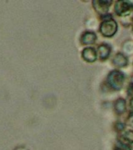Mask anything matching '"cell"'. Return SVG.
<instances>
[{
	"instance_id": "cell-1",
	"label": "cell",
	"mask_w": 133,
	"mask_h": 150,
	"mask_svg": "<svg viewBox=\"0 0 133 150\" xmlns=\"http://www.w3.org/2000/svg\"><path fill=\"white\" fill-rule=\"evenodd\" d=\"M107 81L110 88L115 91H120L122 89L125 83V75L121 70H114L108 74Z\"/></svg>"
},
{
	"instance_id": "cell-13",
	"label": "cell",
	"mask_w": 133,
	"mask_h": 150,
	"mask_svg": "<svg viewBox=\"0 0 133 150\" xmlns=\"http://www.w3.org/2000/svg\"><path fill=\"white\" fill-rule=\"evenodd\" d=\"M114 150H132V149H131L130 146L124 145L118 142L114 145Z\"/></svg>"
},
{
	"instance_id": "cell-3",
	"label": "cell",
	"mask_w": 133,
	"mask_h": 150,
	"mask_svg": "<svg viewBox=\"0 0 133 150\" xmlns=\"http://www.w3.org/2000/svg\"><path fill=\"white\" fill-rule=\"evenodd\" d=\"M114 13L121 17L128 16L133 11V2L131 1H117L114 2Z\"/></svg>"
},
{
	"instance_id": "cell-8",
	"label": "cell",
	"mask_w": 133,
	"mask_h": 150,
	"mask_svg": "<svg viewBox=\"0 0 133 150\" xmlns=\"http://www.w3.org/2000/svg\"><path fill=\"white\" fill-rule=\"evenodd\" d=\"M112 63L117 68L125 67L128 64V57L122 52H118L112 59Z\"/></svg>"
},
{
	"instance_id": "cell-9",
	"label": "cell",
	"mask_w": 133,
	"mask_h": 150,
	"mask_svg": "<svg viewBox=\"0 0 133 150\" xmlns=\"http://www.w3.org/2000/svg\"><path fill=\"white\" fill-rule=\"evenodd\" d=\"M97 52L98 55H99V58L100 60H106L108 57H109L111 49L108 44L106 43H102L97 47Z\"/></svg>"
},
{
	"instance_id": "cell-12",
	"label": "cell",
	"mask_w": 133,
	"mask_h": 150,
	"mask_svg": "<svg viewBox=\"0 0 133 150\" xmlns=\"http://www.w3.org/2000/svg\"><path fill=\"white\" fill-rule=\"evenodd\" d=\"M125 125L121 123V122H116L114 124V130L117 131V132H119V133H121L122 131H125Z\"/></svg>"
},
{
	"instance_id": "cell-4",
	"label": "cell",
	"mask_w": 133,
	"mask_h": 150,
	"mask_svg": "<svg viewBox=\"0 0 133 150\" xmlns=\"http://www.w3.org/2000/svg\"><path fill=\"white\" fill-rule=\"evenodd\" d=\"M112 2H113L110 0H94L92 3H93V6L95 11L98 14L105 16L107 15Z\"/></svg>"
},
{
	"instance_id": "cell-2",
	"label": "cell",
	"mask_w": 133,
	"mask_h": 150,
	"mask_svg": "<svg viewBox=\"0 0 133 150\" xmlns=\"http://www.w3.org/2000/svg\"><path fill=\"white\" fill-rule=\"evenodd\" d=\"M100 32L104 37L111 38L116 34L118 30V24L114 19L105 18L100 25Z\"/></svg>"
},
{
	"instance_id": "cell-15",
	"label": "cell",
	"mask_w": 133,
	"mask_h": 150,
	"mask_svg": "<svg viewBox=\"0 0 133 150\" xmlns=\"http://www.w3.org/2000/svg\"><path fill=\"white\" fill-rule=\"evenodd\" d=\"M129 104H130V107L132 108V110H133V98H131Z\"/></svg>"
},
{
	"instance_id": "cell-7",
	"label": "cell",
	"mask_w": 133,
	"mask_h": 150,
	"mask_svg": "<svg viewBox=\"0 0 133 150\" xmlns=\"http://www.w3.org/2000/svg\"><path fill=\"white\" fill-rule=\"evenodd\" d=\"M97 36L95 32L91 30H86L82 34L80 37V42L82 45H93L97 41Z\"/></svg>"
},
{
	"instance_id": "cell-6",
	"label": "cell",
	"mask_w": 133,
	"mask_h": 150,
	"mask_svg": "<svg viewBox=\"0 0 133 150\" xmlns=\"http://www.w3.org/2000/svg\"><path fill=\"white\" fill-rule=\"evenodd\" d=\"M118 142L124 145L130 146L133 144V131L128 130L120 133L118 138Z\"/></svg>"
},
{
	"instance_id": "cell-5",
	"label": "cell",
	"mask_w": 133,
	"mask_h": 150,
	"mask_svg": "<svg viewBox=\"0 0 133 150\" xmlns=\"http://www.w3.org/2000/svg\"><path fill=\"white\" fill-rule=\"evenodd\" d=\"M81 56L87 63H94L97 59V52L92 47H87L82 51Z\"/></svg>"
},
{
	"instance_id": "cell-10",
	"label": "cell",
	"mask_w": 133,
	"mask_h": 150,
	"mask_svg": "<svg viewBox=\"0 0 133 150\" xmlns=\"http://www.w3.org/2000/svg\"><path fill=\"white\" fill-rule=\"evenodd\" d=\"M127 110V105L125 98H118L114 103V110L115 113L118 115H121L125 113Z\"/></svg>"
},
{
	"instance_id": "cell-11",
	"label": "cell",
	"mask_w": 133,
	"mask_h": 150,
	"mask_svg": "<svg viewBox=\"0 0 133 150\" xmlns=\"http://www.w3.org/2000/svg\"><path fill=\"white\" fill-rule=\"evenodd\" d=\"M124 52L126 55H132L133 54V42L132 41H127L124 43L123 46H122Z\"/></svg>"
},
{
	"instance_id": "cell-14",
	"label": "cell",
	"mask_w": 133,
	"mask_h": 150,
	"mask_svg": "<svg viewBox=\"0 0 133 150\" xmlns=\"http://www.w3.org/2000/svg\"><path fill=\"white\" fill-rule=\"evenodd\" d=\"M126 125L133 128V111L128 114L127 119H126Z\"/></svg>"
}]
</instances>
